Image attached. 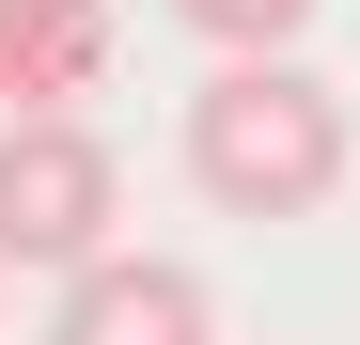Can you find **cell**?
Returning a JSON list of instances; mask_svg holds the SVG:
<instances>
[{"instance_id":"cell-1","label":"cell","mask_w":360,"mask_h":345,"mask_svg":"<svg viewBox=\"0 0 360 345\" xmlns=\"http://www.w3.org/2000/svg\"><path fill=\"white\" fill-rule=\"evenodd\" d=\"M345 157H360V126L297 47H251V63H219L188 94V189L219 220H314L345 189Z\"/></svg>"},{"instance_id":"cell-2","label":"cell","mask_w":360,"mask_h":345,"mask_svg":"<svg viewBox=\"0 0 360 345\" xmlns=\"http://www.w3.org/2000/svg\"><path fill=\"white\" fill-rule=\"evenodd\" d=\"M126 220V157L79 110H0V267H94Z\"/></svg>"},{"instance_id":"cell-3","label":"cell","mask_w":360,"mask_h":345,"mask_svg":"<svg viewBox=\"0 0 360 345\" xmlns=\"http://www.w3.org/2000/svg\"><path fill=\"white\" fill-rule=\"evenodd\" d=\"M47 345H219L204 267H172V251H94V267H63Z\"/></svg>"},{"instance_id":"cell-4","label":"cell","mask_w":360,"mask_h":345,"mask_svg":"<svg viewBox=\"0 0 360 345\" xmlns=\"http://www.w3.org/2000/svg\"><path fill=\"white\" fill-rule=\"evenodd\" d=\"M110 79V0H0V94L16 110H79Z\"/></svg>"},{"instance_id":"cell-5","label":"cell","mask_w":360,"mask_h":345,"mask_svg":"<svg viewBox=\"0 0 360 345\" xmlns=\"http://www.w3.org/2000/svg\"><path fill=\"white\" fill-rule=\"evenodd\" d=\"M172 16H188L219 63H251V47H297V32H314V0H172Z\"/></svg>"}]
</instances>
